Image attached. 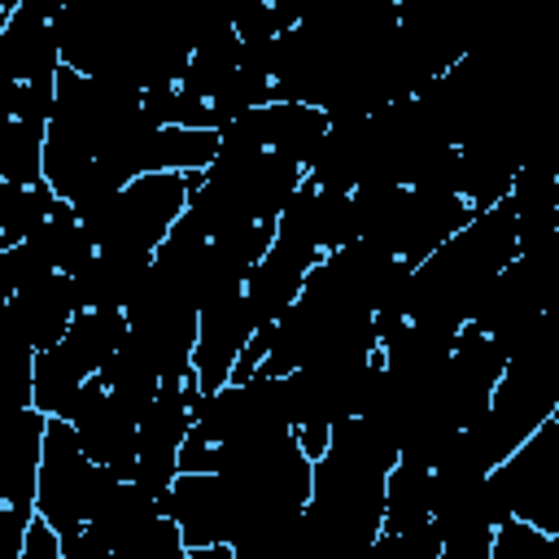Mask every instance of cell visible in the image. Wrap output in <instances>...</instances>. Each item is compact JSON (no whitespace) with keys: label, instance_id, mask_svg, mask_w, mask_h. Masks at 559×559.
<instances>
[{"label":"cell","instance_id":"obj_1","mask_svg":"<svg viewBox=\"0 0 559 559\" xmlns=\"http://www.w3.org/2000/svg\"><path fill=\"white\" fill-rule=\"evenodd\" d=\"M188 210V175L162 170L131 179L109 205L79 218L100 258H153L166 231Z\"/></svg>","mask_w":559,"mask_h":559},{"label":"cell","instance_id":"obj_2","mask_svg":"<svg viewBox=\"0 0 559 559\" xmlns=\"http://www.w3.org/2000/svg\"><path fill=\"white\" fill-rule=\"evenodd\" d=\"M127 341V314L122 310H79L74 323L66 328V336L35 354V371H31V406L48 419L61 415V406L70 402V393L79 384H87L92 376H100V367L109 362V354Z\"/></svg>","mask_w":559,"mask_h":559},{"label":"cell","instance_id":"obj_3","mask_svg":"<svg viewBox=\"0 0 559 559\" xmlns=\"http://www.w3.org/2000/svg\"><path fill=\"white\" fill-rule=\"evenodd\" d=\"M105 480H109V472H100L83 454L74 428L66 419H48L44 454H39V480H35V515L57 537H70L87 524Z\"/></svg>","mask_w":559,"mask_h":559},{"label":"cell","instance_id":"obj_4","mask_svg":"<svg viewBox=\"0 0 559 559\" xmlns=\"http://www.w3.org/2000/svg\"><path fill=\"white\" fill-rule=\"evenodd\" d=\"M157 507L179 528L188 550L231 546L245 524V489L218 472H179Z\"/></svg>","mask_w":559,"mask_h":559},{"label":"cell","instance_id":"obj_5","mask_svg":"<svg viewBox=\"0 0 559 559\" xmlns=\"http://www.w3.org/2000/svg\"><path fill=\"white\" fill-rule=\"evenodd\" d=\"M57 419H66V424L74 428L83 454H87L100 472H109L114 480H131L140 411H131L127 402H118V397L92 376L87 384H79V389L70 393V402L61 406Z\"/></svg>","mask_w":559,"mask_h":559},{"label":"cell","instance_id":"obj_6","mask_svg":"<svg viewBox=\"0 0 559 559\" xmlns=\"http://www.w3.org/2000/svg\"><path fill=\"white\" fill-rule=\"evenodd\" d=\"M192 402H197V380L162 384L135 424L131 485H140L148 498H162L170 489V480L179 476V450L192 428Z\"/></svg>","mask_w":559,"mask_h":559},{"label":"cell","instance_id":"obj_7","mask_svg":"<svg viewBox=\"0 0 559 559\" xmlns=\"http://www.w3.org/2000/svg\"><path fill=\"white\" fill-rule=\"evenodd\" d=\"M258 328H262V319L253 314L245 293L218 297V301L197 310V345H192L197 393H214L231 380V367H236V358L245 354V345L253 341Z\"/></svg>","mask_w":559,"mask_h":559},{"label":"cell","instance_id":"obj_8","mask_svg":"<svg viewBox=\"0 0 559 559\" xmlns=\"http://www.w3.org/2000/svg\"><path fill=\"white\" fill-rule=\"evenodd\" d=\"M61 13L57 0H17L4 31H0V79L9 83H57L61 48L52 17Z\"/></svg>","mask_w":559,"mask_h":559},{"label":"cell","instance_id":"obj_9","mask_svg":"<svg viewBox=\"0 0 559 559\" xmlns=\"http://www.w3.org/2000/svg\"><path fill=\"white\" fill-rule=\"evenodd\" d=\"M44 428H48V415H39L35 406L0 411V498L31 515H35Z\"/></svg>","mask_w":559,"mask_h":559},{"label":"cell","instance_id":"obj_10","mask_svg":"<svg viewBox=\"0 0 559 559\" xmlns=\"http://www.w3.org/2000/svg\"><path fill=\"white\" fill-rule=\"evenodd\" d=\"M9 310H13L17 328H22V336L31 341V349L44 354V349H52V345L66 336V328L74 323V314H79L83 306H79L74 280L52 271V275L26 280V284L9 297Z\"/></svg>","mask_w":559,"mask_h":559},{"label":"cell","instance_id":"obj_11","mask_svg":"<svg viewBox=\"0 0 559 559\" xmlns=\"http://www.w3.org/2000/svg\"><path fill=\"white\" fill-rule=\"evenodd\" d=\"M306 183L319 192H354L367 183L371 175V135H367V118H349V122H328L319 148L310 153V162L301 166Z\"/></svg>","mask_w":559,"mask_h":559},{"label":"cell","instance_id":"obj_12","mask_svg":"<svg viewBox=\"0 0 559 559\" xmlns=\"http://www.w3.org/2000/svg\"><path fill=\"white\" fill-rule=\"evenodd\" d=\"M236 66H240V39L231 31V17H214L192 35V52H188L179 87L197 100H214V92L231 79Z\"/></svg>","mask_w":559,"mask_h":559},{"label":"cell","instance_id":"obj_13","mask_svg":"<svg viewBox=\"0 0 559 559\" xmlns=\"http://www.w3.org/2000/svg\"><path fill=\"white\" fill-rule=\"evenodd\" d=\"M153 515H162L157 498H148L131 480H114L109 476L105 489H100V498H96V507H92V515H87V524H83V533L92 542H100L105 550H114L122 537H131L135 528H144Z\"/></svg>","mask_w":559,"mask_h":559},{"label":"cell","instance_id":"obj_14","mask_svg":"<svg viewBox=\"0 0 559 559\" xmlns=\"http://www.w3.org/2000/svg\"><path fill=\"white\" fill-rule=\"evenodd\" d=\"M153 258H92L74 280L79 288V306L83 310H127L135 288L144 284Z\"/></svg>","mask_w":559,"mask_h":559},{"label":"cell","instance_id":"obj_15","mask_svg":"<svg viewBox=\"0 0 559 559\" xmlns=\"http://www.w3.org/2000/svg\"><path fill=\"white\" fill-rule=\"evenodd\" d=\"M26 245H31V253L44 262V271H57V275H79V271L96 258V249H92L83 223L74 218V210H70L66 201L48 214V223H44L35 236H26Z\"/></svg>","mask_w":559,"mask_h":559},{"label":"cell","instance_id":"obj_16","mask_svg":"<svg viewBox=\"0 0 559 559\" xmlns=\"http://www.w3.org/2000/svg\"><path fill=\"white\" fill-rule=\"evenodd\" d=\"M432 520V472L415 463H393L384 480V533H406Z\"/></svg>","mask_w":559,"mask_h":559},{"label":"cell","instance_id":"obj_17","mask_svg":"<svg viewBox=\"0 0 559 559\" xmlns=\"http://www.w3.org/2000/svg\"><path fill=\"white\" fill-rule=\"evenodd\" d=\"M118 402H127L131 411H148V402L157 397V389H162V376H157V367L144 358V349L131 341V332H127V341L109 354V362L100 367V376H96Z\"/></svg>","mask_w":559,"mask_h":559},{"label":"cell","instance_id":"obj_18","mask_svg":"<svg viewBox=\"0 0 559 559\" xmlns=\"http://www.w3.org/2000/svg\"><path fill=\"white\" fill-rule=\"evenodd\" d=\"M61 201L52 197V188L39 179L31 188H13V183H0V231L9 245H22L26 236H35L48 214L57 210Z\"/></svg>","mask_w":559,"mask_h":559},{"label":"cell","instance_id":"obj_19","mask_svg":"<svg viewBox=\"0 0 559 559\" xmlns=\"http://www.w3.org/2000/svg\"><path fill=\"white\" fill-rule=\"evenodd\" d=\"M44 131L35 122H4L0 127V179L13 188H31L39 183L44 170Z\"/></svg>","mask_w":559,"mask_h":559},{"label":"cell","instance_id":"obj_20","mask_svg":"<svg viewBox=\"0 0 559 559\" xmlns=\"http://www.w3.org/2000/svg\"><path fill=\"white\" fill-rule=\"evenodd\" d=\"M271 100H275V92H271V74L249 70V66H236L231 79L214 92L210 109H214V122L227 127V122H236V118H245V114H253V109H262V105H271Z\"/></svg>","mask_w":559,"mask_h":559},{"label":"cell","instance_id":"obj_21","mask_svg":"<svg viewBox=\"0 0 559 559\" xmlns=\"http://www.w3.org/2000/svg\"><path fill=\"white\" fill-rule=\"evenodd\" d=\"M140 100H144V118H148L153 127H192V131H218L210 100L188 96L179 83H175V87H153V92H144Z\"/></svg>","mask_w":559,"mask_h":559},{"label":"cell","instance_id":"obj_22","mask_svg":"<svg viewBox=\"0 0 559 559\" xmlns=\"http://www.w3.org/2000/svg\"><path fill=\"white\" fill-rule=\"evenodd\" d=\"M92 162L96 157L87 148H79L74 140L44 131V170H39V179L52 188L57 201H70L74 197V188L83 183V175L92 170Z\"/></svg>","mask_w":559,"mask_h":559},{"label":"cell","instance_id":"obj_23","mask_svg":"<svg viewBox=\"0 0 559 559\" xmlns=\"http://www.w3.org/2000/svg\"><path fill=\"white\" fill-rule=\"evenodd\" d=\"M109 555L114 559H188V546H183L179 528L166 515H153L144 528H135L131 537H122Z\"/></svg>","mask_w":559,"mask_h":559},{"label":"cell","instance_id":"obj_24","mask_svg":"<svg viewBox=\"0 0 559 559\" xmlns=\"http://www.w3.org/2000/svg\"><path fill=\"white\" fill-rule=\"evenodd\" d=\"M362 559H441V537L437 524H415L406 533H380Z\"/></svg>","mask_w":559,"mask_h":559},{"label":"cell","instance_id":"obj_25","mask_svg":"<svg viewBox=\"0 0 559 559\" xmlns=\"http://www.w3.org/2000/svg\"><path fill=\"white\" fill-rule=\"evenodd\" d=\"M493 533L489 524H437L441 559H493Z\"/></svg>","mask_w":559,"mask_h":559},{"label":"cell","instance_id":"obj_26","mask_svg":"<svg viewBox=\"0 0 559 559\" xmlns=\"http://www.w3.org/2000/svg\"><path fill=\"white\" fill-rule=\"evenodd\" d=\"M17 559H61V537H57L39 515H31L26 537H22V555H17Z\"/></svg>","mask_w":559,"mask_h":559},{"label":"cell","instance_id":"obj_27","mask_svg":"<svg viewBox=\"0 0 559 559\" xmlns=\"http://www.w3.org/2000/svg\"><path fill=\"white\" fill-rule=\"evenodd\" d=\"M61 559H114V555L79 528V533H70V537H61Z\"/></svg>","mask_w":559,"mask_h":559},{"label":"cell","instance_id":"obj_28","mask_svg":"<svg viewBox=\"0 0 559 559\" xmlns=\"http://www.w3.org/2000/svg\"><path fill=\"white\" fill-rule=\"evenodd\" d=\"M4 245H9V240H4V231H0V249H4Z\"/></svg>","mask_w":559,"mask_h":559}]
</instances>
